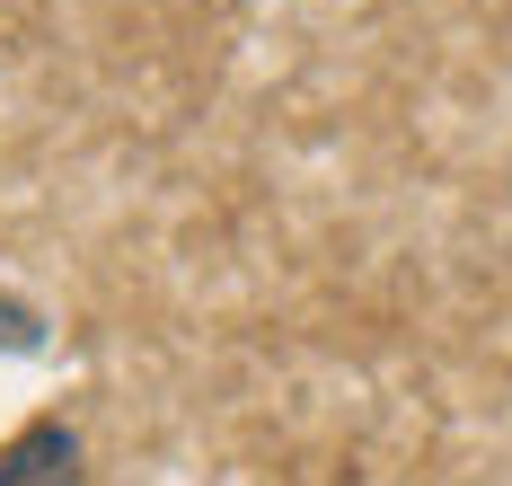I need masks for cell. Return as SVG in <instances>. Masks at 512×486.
Returning <instances> with one entry per match:
<instances>
[{"label": "cell", "mask_w": 512, "mask_h": 486, "mask_svg": "<svg viewBox=\"0 0 512 486\" xmlns=\"http://www.w3.org/2000/svg\"><path fill=\"white\" fill-rule=\"evenodd\" d=\"M0 486H80V433L27 425L18 442H0Z\"/></svg>", "instance_id": "obj_1"}]
</instances>
